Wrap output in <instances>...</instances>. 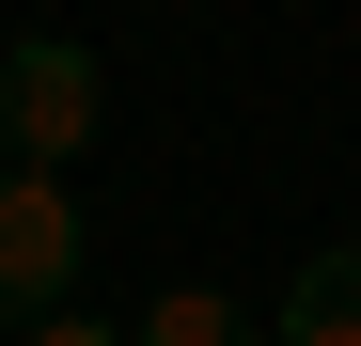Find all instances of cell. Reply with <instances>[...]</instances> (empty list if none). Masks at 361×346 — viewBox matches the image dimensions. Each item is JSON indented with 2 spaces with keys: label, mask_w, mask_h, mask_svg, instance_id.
<instances>
[{
  "label": "cell",
  "mask_w": 361,
  "mask_h": 346,
  "mask_svg": "<svg viewBox=\"0 0 361 346\" xmlns=\"http://www.w3.org/2000/svg\"><path fill=\"white\" fill-rule=\"evenodd\" d=\"M94 126H110V64L79 32H32L16 64H0V142H16V173H63Z\"/></svg>",
  "instance_id": "obj_1"
},
{
  "label": "cell",
  "mask_w": 361,
  "mask_h": 346,
  "mask_svg": "<svg viewBox=\"0 0 361 346\" xmlns=\"http://www.w3.org/2000/svg\"><path fill=\"white\" fill-rule=\"evenodd\" d=\"M79 252H94V220L63 205V173H0V330L63 315L79 299Z\"/></svg>",
  "instance_id": "obj_2"
},
{
  "label": "cell",
  "mask_w": 361,
  "mask_h": 346,
  "mask_svg": "<svg viewBox=\"0 0 361 346\" xmlns=\"http://www.w3.org/2000/svg\"><path fill=\"white\" fill-rule=\"evenodd\" d=\"M267 346H361V252H298V283H283Z\"/></svg>",
  "instance_id": "obj_3"
},
{
  "label": "cell",
  "mask_w": 361,
  "mask_h": 346,
  "mask_svg": "<svg viewBox=\"0 0 361 346\" xmlns=\"http://www.w3.org/2000/svg\"><path fill=\"white\" fill-rule=\"evenodd\" d=\"M126 346H267V315H252V299H220V283H173Z\"/></svg>",
  "instance_id": "obj_4"
},
{
  "label": "cell",
  "mask_w": 361,
  "mask_h": 346,
  "mask_svg": "<svg viewBox=\"0 0 361 346\" xmlns=\"http://www.w3.org/2000/svg\"><path fill=\"white\" fill-rule=\"evenodd\" d=\"M16 346H126V330H110V315H79V299H63V315H32Z\"/></svg>",
  "instance_id": "obj_5"
},
{
  "label": "cell",
  "mask_w": 361,
  "mask_h": 346,
  "mask_svg": "<svg viewBox=\"0 0 361 346\" xmlns=\"http://www.w3.org/2000/svg\"><path fill=\"white\" fill-rule=\"evenodd\" d=\"M0 346H16V330H0Z\"/></svg>",
  "instance_id": "obj_6"
}]
</instances>
